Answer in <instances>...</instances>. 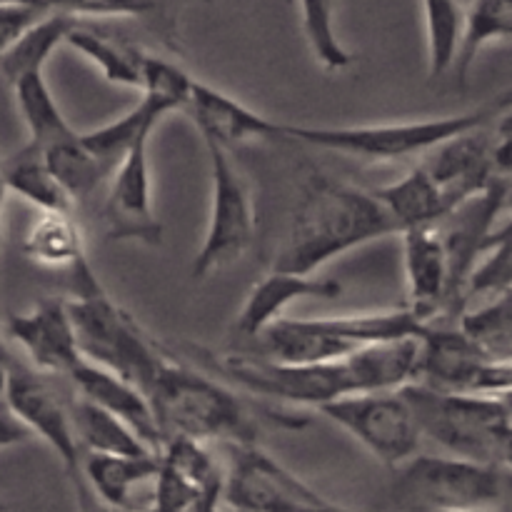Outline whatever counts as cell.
<instances>
[{
	"mask_svg": "<svg viewBox=\"0 0 512 512\" xmlns=\"http://www.w3.org/2000/svg\"><path fill=\"white\" fill-rule=\"evenodd\" d=\"M423 165L445 203L455 210L468 198L483 193L500 175L493 160V123L443 140L430 150Z\"/></svg>",
	"mask_w": 512,
	"mask_h": 512,
	"instance_id": "9a60e30c",
	"label": "cell"
},
{
	"mask_svg": "<svg viewBox=\"0 0 512 512\" xmlns=\"http://www.w3.org/2000/svg\"><path fill=\"white\" fill-rule=\"evenodd\" d=\"M318 413L390 468H398L420 453L423 433L400 390L340 395L320 405Z\"/></svg>",
	"mask_w": 512,
	"mask_h": 512,
	"instance_id": "9c48e42d",
	"label": "cell"
},
{
	"mask_svg": "<svg viewBox=\"0 0 512 512\" xmlns=\"http://www.w3.org/2000/svg\"><path fill=\"white\" fill-rule=\"evenodd\" d=\"M5 405L10 413L25 425L30 435H38L45 445L55 453V458L63 465L75 495H78L80 508H90L88 485L83 478V445L75 433L73 415L65 410V405L55 398L53 390L45 385L38 370L23 368V365H8V380H5Z\"/></svg>",
	"mask_w": 512,
	"mask_h": 512,
	"instance_id": "8fae6325",
	"label": "cell"
},
{
	"mask_svg": "<svg viewBox=\"0 0 512 512\" xmlns=\"http://www.w3.org/2000/svg\"><path fill=\"white\" fill-rule=\"evenodd\" d=\"M403 238V268L408 285V305L425 323H435L440 315L455 313L458 303L450 280L448 250L438 225H415L398 233Z\"/></svg>",
	"mask_w": 512,
	"mask_h": 512,
	"instance_id": "5bb4252c",
	"label": "cell"
},
{
	"mask_svg": "<svg viewBox=\"0 0 512 512\" xmlns=\"http://www.w3.org/2000/svg\"><path fill=\"white\" fill-rule=\"evenodd\" d=\"M5 328L38 373L68 375L83 358L73 315L63 298H43L28 313L10 315Z\"/></svg>",
	"mask_w": 512,
	"mask_h": 512,
	"instance_id": "e0dca14e",
	"label": "cell"
},
{
	"mask_svg": "<svg viewBox=\"0 0 512 512\" xmlns=\"http://www.w3.org/2000/svg\"><path fill=\"white\" fill-rule=\"evenodd\" d=\"M183 113L200 130V138L215 140L228 150L250 143V140L280 138V128H283V123H278V120L255 113L253 108L235 100L233 95L220 93V90L210 88L195 78L190 83Z\"/></svg>",
	"mask_w": 512,
	"mask_h": 512,
	"instance_id": "ac0fdd59",
	"label": "cell"
},
{
	"mask_svg": "<svg viewBox=\"0 0 512 512\" xmlns=\"http://www.w3.org/2000/svg\"><path fill=\"white\" fill-rule=\"evenodd\" d=\"M512 108V90L498 95L478 110L448 118L428 120H400V123H375V125H290L283 123L280 138L298 140L310 148L330 150V153L348 155V158L373 160V163H393V160L425 155L438 148L443 140L480 125L495 123L505 110Z\"/></svg>",
	"mask_w": 512,
	"mask_h": 512,
	"instance_id": "3957f363",
	"label": "cell"
},
{
	"mask_svg": "<svg viewBox=\"0 0 512 512\" xmlns=\"http://www.w3.org/2000/svg\"><path fill=\"white\" fill-rule=\"evenodd\" d=\"M395 470L393 500L405 510H480L512 490L508 468L458 455L418 453Z\"/></svg>",
	"mask_w": 512,
	"mask_h": 512,
	"instance_id": "8992f818",
	"label": "cell"
},
{
	"mask_svg": "<svg viewBox=\"0 0 512 512\" xmlns=\"http://www.w3.org/2000/svg\"><path fill=\"white\" fill-rule=\"evenodd\" d=\"M73 415L75 433H78L83 450H93V453H123V455H143V453H158L150 445H145L138 438L128 423L113 415L110 410L100 408L93 400L78 398L73 400Z\"/></svg>",
	"mask_w": 512,
	"mask_h": 512,
	"instance_id": "d4e9b609",
	"label": "cell"
},
{
	"mask_svg": "<svg viewBox=\"0 0 512 512\" xmlns=\"http://www.w3.org/2000/svg\"><path fill=\"white\" fill-rule=\"evenodd\" d=\"M65 45H70L85 60H90L108 83L133 90L143 88V65L145 55H148L143 50L113 40L110 35L100 33L90 25H83L80 20H75L73 28L68 30Z\"/></svg>",
	"mask_w": 512,
	"mask_h": 512,
	"instance_id": "cb8c5ba5",
	"label": "cell"
},
{
	"mask_svg": "<svg viewBox=\"0 0 512 512\" xmlns=\"http://www.w3.org/2000/svg\"><path fill=\"white\" fill-rule=\"evenodd\" d=\"M45 8L73 18H133L148 23L165 45L178 48V30L170 25L160 0H45Z\"/></svg>",
	"mask_w": 512,
	"mask_h": 512,
	"instance_id": "4316f807",
	"label": "cell"
},
{
	"mask_svg": "<svg viewBox=\"0 0 512 512\" xmlns=\"http://www.w3.org/2000/svg\"><path fill=\"white\" fill-rule=\"evenodd\" d=\"M68 308L85 358L123 375L145 393L168 353L140 328L128 310L105 293L98 275L75 285Z\"/></svg>",
	"mask_w": 512,
	"mask_h": 512,
	"instance_id": "5b68a950",
	"label": "cell"
},
{
	"mask_svg": "<svg viewBox=\"0 0 512 512\" xmlns=\"http://www.w3.org/2000/svg\"><path fill=\"white\" fill-rule=\"evenodd\" d=\"M375 195L390 213L398 233L415 225H435L450 213V205L445 203L425 165H418L395 183L383 185Z\"/></svg>",
	"mask_w": 512,
	"mask_h": 512,
	"instance_id": "603a6c76",
	"label": "cell"
},
{
	"mask_svg": "<svg viewBox=\"0 0 512 512\" xmlns=\"http://www.w3.org/2000/svg\"><path fill=\"white\" fill-rule=\"evenodd\" d=\"M340 293L343 285L325 275L273 268L248 290L230 335L238 343H255L270 323L283 318L290 305L300 300H335Z\"/></svg>",
	"mask_w": 512,
	"mask_h": 512,
	"instance_id": "2e32d148",
	"label": "cell"
},
{
	"mask_svg": "<svg viewBox=\"0 0 512 512\" xmlns=\"http://www.w3.org/2000/svg\"><path fill=\"white\" fill-rule=\"evenodd\" d=\"M423 18L430 78H443L453 70L455 58H458L465 10L460 8L458 0H423Z\"/></svg>",
	"mask_w": 512,
	"mask_h": 512,
	"instance_id": "83f0119b",
	"label": "cell"
},
{
	"mask_svg": "<svg viewBox=\"0 0 512 512\" xmlns=\"http://www.w3.org/2000/svg\"><path fill=\"white\" fill-rule=\"evenodd\" d=\"M413 410L423 438L458 458L500 465L512 410L503 400L483 393L408 383L400 388Z\"/></svg>",
	"mask_w": 512,
	"mask_h": 512,
	"instance_id": "277c9868",
	"label": "cell"
},
{
	"mask_svg": "<svg viewBox=\"0 0 512 512\" xmlns=\"http://www.w3.org/2000/svg\"><path fill=\"white\" fill-rule=\"evenodd\" d=\"M498 40H512V0H475L465 13L463 38L453 65L460 83L468 78L480 50Z\"/></svg>",
	"mask_w": 512,
	"mask_h": 512,
	"instance_id": "484cf974",
	"label": "cell"
},
{
	"mask_svg": "<svg viewBox=\"0 0 512 512\" xmlns=\"http://www.w3.org/2000/svg\"><path fill=\"white\" fill-rule=\"evenodd\" d=\"M150 400L163 440L170 435L203 443H258V423L248 405L210 375L165 355L150 378Z\"/></svg>",
	"mask_w": 512,
	"mask_h": 512,
	"instance_id": "7a4b0ae2",
	"label": "cell"
},
{
	"mask_svg": "<svg viewBox=\"0 0 512 512\" xmlns=\"http://www.w3.org/2000/svg\"><path fill=\"white\" fill-rule=\"evenodd\" d=\"M13 5H28V8H45V0H0V8H13ZM48 10V8H45Z\"/></svg>",
	"mask_w": 512,
	"mask_h": 512,
	"instance_id": "8d00e7d4",
	"label": "cell"
},
{
	"mask_svg": "<svg viewBox=\"0 0 512 512\" xmlns=\"http://www.w3.org/2000/svg\"><path fill=\"white\" fill-rule=\"evenodd\" d=\"M503 210H508V213L512 215V185H510L508 195H505V205H503Z\"/></svg>",
	"mask_w": 512,
	"mask_h": 512,
	"instance_id": "f35d334b",
	"label": "cell"
},
{
	"mask_svg": "<svg viewBox=\"0 0 512 512\" xmlns=\"http://www.w3.org/2000/svg\"><path fill=\"white\" fill-rule=\"evenodd\" d=\"M68 378L73 380L78 395H83V398L100 405V408L118 415L123 423H128L138 433V438L145 445H150L153 450H160L163 433H160L158 420H155L153 408H150L148 395L138 385L125 380L123 375L113 373V370L103 368V365L93 363L85 355L70 368Z\"/></svg>",
	"mask_w": 512,
	"mask_h": 512,
	"instance_id": "d6986e66",
	"label": "cell"
},
{
	"mask_svg": "<svg viewBox=\"0 0 512 512\" xmlns=\"http://www.w3.org/2000/svg\"><path fill=\"white\" fill-rule=\"evenodd\" d=\"M5 188L20 195L38 210H73L75 198L68 193L45 155L33 143H25L18 153L0 163Z\"/></svg>",
	"mask_w": 512,
	"mask_h": 512,
	"instance_id": "7402d4cb",
	"label": "cell"
},
{
	"mask_svg": "<svg viewBox=\"0 0 512 512\" xmlns=\"http://www.w3.org/2000/svg\"><path fill=\"white\" fill-rule=\"evenodd\" d=\"M505 293H512V220L505 228L490 230L465 285V295Z\"/></svg>",
	"mask_w": 512,
	"mask_h": 512,
	"instance_id": "f546056e",
	"label": "cell"
},
{
	"mask_svg": "<svg viewBox=\"0 0 512 512\" xmlns=\"http://www.w3.org/2000/svg\"><path fill=\"white\" fill-rule=\"evenodd\" d=\"M213 368H218V373L235 388L303 408H320L328 400L355 393L353 370L345 358L295 365L280 363L263 353L248 355L243 350H233L213 358Z\"/></svg>",
	"mask_w": 512,
	"mask_h": 512,
	"instance_id": "ba28073f",
	"label": "cell"
},
{
	"mask_svg": "<svg viewBox=\"0 0 512 512\" xmlns=\"http://www.w3.org/2000/svg\"><path fill=\"white\" fill-rule=\"evenodd\" d=\"M5 193H8V188H5V180H3V173H0V235H3V213H5Z\"/></svg>",
	"mask_w": 512,
	"mask_h": 512,
	"instance_id": "74e56055",
	"label": "cell"
},
{
	"mask_svg": "<svg viewBox=\"0 0 512 512\" xmlns=\"http://www.w3.org/2000/svg\"><path fill=\"white\" fill-rule=\"evenodd\" d=\"M225 468L203 440L170 435L158 450L153 508L165 512H208L223 500Z\"/></svg>",
	"mask_w": 512,
	"mask_h": 512,
	"instance_id": "7c38bea8",
	"label": "cell"
},
{
	"mask_svg": "<svg viewBox=\"0 0 512 512\" xmlns=\"http://www.w3.org/2000/svg\"><path fill=\"white\" fill-rule=\"evenodd\" d=\"M160 3H163V10L165 15H168L170 25L180 33V18H183L185 8H190V5L195 3H210V0H160Z\"/></svg>",
	"mask_w": 512,
	"mask_h": 512,
	"instance_id": "836d02e7",
	"label": "cell"
},
{
	"mask_svg": "<svg viewBox=\"0 0 512 512\" xmlns=\"http://www.w3.org/2000/svg\"><path fill=\"white\" fill-rule=\"evenodd\" d=\"M30 438V433L25 430V425L10 413V408L5 403H0V450L13 448V445L25 443Z\"/></svg>",
	"mask_w": 512,
	"mask_h": 512,
	"instance_id": "d6a6232c",
	"label": "cell"
},
{
	"mask_svg": "<svg viewBox=\"0 0 512 512\" xmlns=\"http://www.w3.org/2000/svg\"><path fill=\"white\" fill-rule=\"evenodd\" d=\"M398 235L375 190L358 188L325 173H310L300 185L273 268L318 273L340 255Z\"/></svg>",
	"mask_w": 512,
	"mask_h": 512,
	"instance_id": "6da1fadb",
	"label": "cell"
},
{
	"mask_svg": "<svg viewBox=\"0 0 512 512\" xmlns=\"http://www.w3.org/2000/svg\"><path fill=\"white\" fill-rule=\"evenodd\" d=\"M43 13L45 8H28V5L0 8V55H3L5 48H8L28 25H33Z\"/></svg>",
	"mask_w": 512,
	"mask_h": 512,
	"instance_id": "4dcf8cb0",
	"label": "cell"
},
{
	"mask_svg": "<svg viewBox=\"0 0 512 512\" xmlns=\"http://www.w3.org/2000/svg\"><path fill=\"white\" fill-rule=\"evenodd\" d=\"M148 143L150 138L135 140L108 173L103 223L108 238L118 243L160 245L163 240V225L153 210Z\"/></svg>",
	"mask_w": 512,
	"mask_h": 512,
	"instance_id": "4fadbf2b",
	"label": "cell"
},
{
	"mask_svg": "<svg viewBox=\"0 0 512 512\" xmlns=\"http://www.w3.org/2000/svg\"><path fill=\"white\" fill-rule=\"evenodd\" d=\"M223 500L235 510H340L343 505L325 498L303 478L265 453L258 443H225Z\"/></svg>",
	"mask_w": 512,
	"mask_h": 512,
	"instance_id": "30bf717a",
	"label": "cell"
},
{
	"mask_svg": "<svg viewBox=\"0 0 512 512\" xmlns=\"http://www.w3.org/2000/svg\"><path fill=\"white\" fill-rule=\"evenodd\" d=\"M210 163V215L203 243L193 260V280L213 278L240 263L253 245L255 210L243 175L230 150L215 140H203Z\"/></svg>",
	"mask_w": 512,
	"mask_h": 512,
	"instance_id": "52a82bcc",
	"label": "cell"
},
{
	"mask_svg": "<svg viewBox=\"0 0 512 512\" xmlns=\"http://www.w3.org/2000/svg\"><path fill=\"white\" fill-rule=\"evenodd\" d=\"M23 255L40 268L63 270L70 278L93 268L73 210H38L23 238Z\"/></svg>",
	"mask_w": 512,
	"mask_h": 512,
	"instance_id": "ffe728a7",
	"label": "cell"
},
{
	"mask_svg": "<svg viewBox=\"0 0 512 512\" xmlns=\"http://www.w3.org/2000/svg\"><path fill=\"white\" fill-rule=\"evenodd\" d=\"M8 355H5V348H3V338H0V403H5L3 400V393H5V380H8Z\"/></svg>",
	"mask_w": 512,
	"mask_h": 512,
	"instance_id": "e575fe53",
	"label": "cell"
},
{
	"mask_svg": "<svg viewBox=\"0 0 512 512\" xmlns=\"http://www.w3.org/2000/svg\"><path fill=\"white\" fill-rule=\"evenodd\" d=\"M305 40L328 73L353 65V53L343 45L335 25V0H298Z\"/></svg>",
	"mask_w": 512,
	"mask_h": 512,
	"instance_id": "f1b7e54d",
	"label": "cell"
},
{
	"mask_svg": "<svg viewBox=\"0 0 512 512\" xmlns=\"http://www.w3.org/2000/svg\"><path fill=\"white\" fill-rule=\"evenodd\" d=\"M500 465L508 468L512 473V420H510V428L505 433V443H503V458H500Z\"/></svg>",
	"mask_w": 512,
	"mask_h": 512,
	"instance_id": "d590c367",
	"label": "cell"
},
{
	"mask_svg": "<svg viewBox=\"0 0 512 512\" xmlns=\"http://www.w3.org/2000/svg\"><path fill=\"white\" fill-rule=\"evenodd\" d=\"M158 473V453L123 455L83 450V478L88 490L110 508H128L133 490L153 483Z\"/></svg>",
	"mask_w": 512,
	"mask_h": 512,
	"instance_id": "44dd1931",
	"label": "cell"
},
{
	"mask_svg": "<svg viewBox=\"0 0 512 512\" xmlns=\"http://www.w3.org/2000/svg\"><path fill=\"white\" fill-rule=\"evenodd\" d=\"M493 160L495 170L512 180V108L493 125Z\"/></svg>",
	"mask_w": 512,
	"mask_h": 512,
	"instance_id": "1f68e13d",
	"label": "cell"
}]
</instances>
